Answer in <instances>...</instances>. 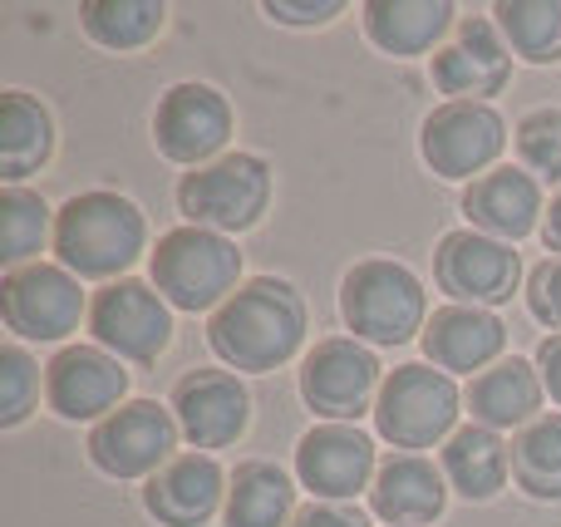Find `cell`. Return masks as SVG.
I'll return each instance as SVG.
<instances>
[{
  "label": "cell",
  "mask_w": 561,
  "mask_h": 527,
  "mask_svg": "<svg viewBox=\"0 0 561 527\" xmlns=\"http://www.w3.org/2000/svg\"><path fill=\"white\" fill-rule=\"evenodd\" d=\"M503 118L488 104H454L434 108L424 124V158L438 177H473L503 153Z\"/></svg>",
  "instance_id": "obj_11"
},
{
  "label": "cell",
  "mask_w": 561,
  "mask_h": 527,
  "mask_svg": "<svg viewBox=\"0 0 561 527\" xmlns=\"http://www.w3.org/2000/svg\"><path fill=\"white\" fill-rule=\"evenodd\" d=\"M517 153H523V163L533 173L561 183V114L557 108H537V114H527L517 124Z\"/></svg>",
  "instance_id": "obj_31"
},
{
  "label": "cell",
  "mask_w": 561,
  "mask_h": 527,
  "mask_svg": "<svg viewBox=\"0 0 561 527\" xmlns=\"http://www.w3.org/2000/svg\"><path fill=\"white\" fill-rule=\"evenodd\" d=\"M0 385H5V400H0V424H20L35 400V365L20 345L0 351Z\"/></svg>",
  "instance_id": "obj_32"
},
{
  "label": "cell",
  "mask_w": 561,
  "mask_h": 527,
  "mask_svg": "<svg viewBox=\"0 0 561 527\" xmlns=\"http://www.w3.org/2000/svg\"><path fill=\"white\" fill-rule=\"evenodd\" d=\"M503 39L533 65L561 59V0H503L497 5Z\"/></svg>",
  "instance_id": "obj_27"
},
{
  "label": "cell",
  "mask_w": 561,
  "mask_h": 527,
  "mask_svg": "<svg viewBox=\"0 0 561 527\" xmlns=\"http://www.w3.org/2000/svg\"><path fill=\"white\" fill-rule=\"evenodd\" d=\"M454 25V5L444 0H375L365 5V35L389 55H419Z\"/></svg>",
  "instance_id": "obj_23"
},
{
  "label": "cell",
  "mask_w": 561,
  "mask_h": 527,
  "mask_svg": "<svg viewBox=\"0 0 561 527\" xmlns=\"http://www.w3.org/2000/svg\"><path fill=\"white\" fill-rule=\"evenodd\" d=\"M379 385V360L355 341H320L300 370V394L316 414L330 420H355L365 414L369 394Z\"/></svg>",
  "instance_id": "obj_14"
},
{
  "label": "cell",
  "mask_w": 561,
  "mask_h": 527,
  "mask_svg": "<svg viewBox=\"0 0 561 527\" xmlns=\"http://www.w3.org/2000/svg\"><path fill=\"white\" fill-rule=\"evenodd\" d=\"M242 276V252L222 232L207 227H178L153 252V282L183 311H207L217 301H232V286Z\"/></svg>",
  "instance_id": "obj_3"
},
{
  "label": "cell",
  "mask_w": 561,
  "mask_h": 527,
  "mask_svg": "<svg viewBox=\"0 0 561 527\" xmlns=\"http://www.w3.org/2000/svg\"><path fill=\"white\" fill-rule=\"evenodd\" d=\"M55 252L79 276H118L144 252V213L118 193H79L55 217Z\"/></svg>",
  "instance_id": "obj_2"
},
{
  "label": "cell",
  "mask_w": 561,
  "mask_h": 527,
  "mask_svg": "<svg viewBox=\"0 0 561 527\" xmlns=\"http://www.w3.org/2000/svg\"><path fill=\"white\" fill-rule=\"evenodd\" d=\"M434 272H438V286L458 301H473V306H497L517 291V252L507 242L488 232H448L438 242V256H434Z\"/></svg>",
  "instance_id": "obj_10"
},
{
  "label": "cell",
  "mask_w": 561,
  "mask_h": 527,
  "mask_svg": "<svg viewBox=\"0 0 561 527\" xmlns=\"http://www.w3.org/2000/svg\"><path fill=\"white\" fill-rule=\"evenodd\" d=\"M468 404H473V420L483 429H513V424H527L542 404V380L527 360H503L493 370H483L468 390Z\"/></svg>",
  "instance_id": "obj_22"
},
{
  "label": "cell",
  "mask_w": 561,
  "mask_h": 527,
  "mask_svg": "<svg viewBox=\"0 0 561 527\" xmlns=\"http://www.w3.org/2000/svg\"><path fill=\"white\" fill-rule=\"evenodd\" d=\"M296 473L310 493H320L330 503H345L375 473V444L359 429H350V424H320V429H310L300 439Z\"/></svg>",
  "instance_id": "obj_16"
},
{
  "label": "cell",
  "mask_w": 561,
  "mask_h": 527,
  "mask_svg": "<svg viewBox=\"0 0 561 527\" xmlns=\"http://www.w3.org/2000/svg\"><path fill=\"white\" fill-rule=\"evenodd\" d=\"M266 197H272V173L252 153L217 158V163L187 173L178 187L183 217L207 232H247L266 213Z\"/></svg>",
  "instance_id": "obj_5"
},
{
  "label": "cell",
  "mask_w": 561,
  "mask_h": 527,
  "mask_svg": "<svg viewBox=\"0 0 561 527\" xmlns=\"http://www.w3.org/2000/svg\"><path fill=\"white\" fill-rule=\"evenodd\" d=\"M227 134H232V104L213 84H178L158 104L153 138L173 163H207L222 153Z\"/></svg>",
  "instance_id": "obj_12"
},
{
  "label": "cell",
  "mask_w": 561,
  "mask_h": 527,
  "mask_svg": "<svg viewBox=\"0 0 561 527\" xmlns=\"http://www.w3.org/2000/svg\"><path fill=\"white\" fill-rule=\"evenodd\" d=\"M148 513L168 527H197L217 513L222 503V469L207 454H178L153 473L144 493Z\"/></svg>",
  "instance_id": "obj_18"
},
{
  "label": "cell",
  "mask_w": 561,
  "mask_h": 527,
  "mask_svg": "<svg viewBox=\"0 0 561 527\" xmlns=\"http://www.w3.org/2000/svg\"><path fill=\"white\" fill-rule=\"evenodd\" d=\"M290 527H369L355 508H340V503H310V508L296 513Z\"/></svg>",
  "instance_id": "obj_34"
},
{
  "label": "cell",
  "mask_w": 561,
  "mask_h": 527,
  "mask_svg": "<svg viewBox=\"0 0 561 527\" xmlns=\"http://www.w3.org/2000/svg\"><path fill=\"white\" fill-rule=\"evenodd\" d=\"M55 148V124H49L45 104H35L30 94H5L0 104V173L15 177L35 173Z\"/></svg>",
  "instance_id": "obj_25"
},
{
  "label": "cell",
  "mask_w": 561,
  "mask_h": 527,
  "mask_svg": "<svg viewBox=\"0 0 561 527\" xmlns=\"http://www.w3.org/2000/svg\"><path fill=\"white\" fill-rule=\"evenodd\" d=\"M537 360H542V380H547V390H552V400L561 404V335H552V341H542Z\"/></svg>",
  "instance_id": "obj_36"
},
{
  "label": "cell",
  "mask_w": 561,
  "mask_h": 527,
  "mask_svg": "<svg viewBox=\"0 0 561 527\" xmlns=\"http://www.w3.org/2000/svg\"><path fill=\"white\" fill-rule=\"evenodd\" d=\"M49 232V207L39 203V193L25 187H5L0 193V256L5 262H25L45 247Z\"/></svg>",
  "instance_id": "obj_30"
},
{
  "label": "cell",
  "mask_w": 561,
  "mask_h": 527,
  "mask_svg": "<svg viewBox=\"0 0 561 527\" xmlns=\"http://www.w3.org/2000/svg\"><path fill=\"white\" fill-rule=\"evenodd\" d=\"M444 473L454 479V489L463 499L483 503L493 499L507 483V444L497 439V429H483V424H468L448 439L444 449Z\"/></svg>",
  "instance_id": "obj_24"
},
{
  "label": "cell",
  "mask_w": 561,
  "mask_h": 527,
  "mask_svg": "<svg viewBox=\"0 0 561 527\" xmlns=\"http://www.w3.org/2000/svg\"><path fill=\"white\" fill-rule=\"evenodd\" d=\"M527 306H533L537 321L561 325V262H542L533 272V286H527Z\"/></svg>",
  "instance_id": "obj_33"
},
{
  "label": "cell",
  "mask_w": 561,
  "mask_h": 527,
  "mask_svg": "<svg viewBox=\"0 0 561 527\" xmlns=\"http://www.w3.org/2000/svg\"><path fill=\"white\" fill-rule=\"evenodd\" d=\"M89 39H99L104 49H134L163 30V5L153 0H94L79 10Z\"/></svg>",
  "instance_id": "obj_29"
},
{
  "label": "cell",
  "mask_w": 561,
  "mask_h": 527,
  "mask_svg": "<svg viewBox=\"0 0 561 527\" xmlns=\"http://www.w3.org/2000/svg\"><path fill=\"white\" fill-rule=\"evenodd\" d=\"M178 444V424L168 410H158L153 400H134L118 404L108 420H99V429L89 434V459L114 479H138L153 473L158 463L173 454Z\"/></svg>",
  "instance_id": "obj_9"
},
{
  "label": "cell",
  "mask_w": 561,
  "mask_h": 527,
  "mask_svg": "<svg viewBox=\"0 0 561 527\" xmlns=\"http://www.w3.org/2000/svg\"><path fill=\"white\" fill-rule=\"evenodd\" d=\"M542 237H547V247H552V252H561V197L552 203V213H547V227H542Z\"/></svg>",
  "instance_id": "obj_37"
},
{
  "label": "cell",
  "mask_w": 561,
  "mask_h": 527,
  "mask_svg": "<svg viewBox=\"0 0 561 527\" xmlns=\"http://www.w3.org/2000/svg\"><path fill=\"white\" fill-rule=\"evenodd\" d=\"M89 325L94 341L118 360H158L173 341V316L144 282H114L108 291H99L89 306Z\"/></svg>",
  "instance_id": "obj_7"
},
{
  "label": "cell",
  "mask_w": 561,
  "mask_h": 527,
  "mask_svg": "<svg viewBox=\"0 0 561 527\" xmlns=\"http://www.w3.org/2000/svg\"><path fill=\"white\" fill-rule=\"evenodd\" d=\"M463 213L473 227H483V232H493L497 242L503 237H527L537 227V213H542V193H537V183L527 173H517V168H497V173L478 177L473 187L463 193Z\"/></svg>",
  "instance_id": "obj_21"
},
{
  "label": "cell",
  "mask_w": 561,
  "mask_h": 527,
  "mask_svg": "<svg viewBox=\"0 0 561 527\" xmlns=\"http://www.w3.org/2000/svg\"><path fill=\"white\" fill-rule=\"evenodd\" d=\"M350 331L375 345H404L424 325V286L399 262H359L340 286Z\"/></svg>",
  "instance_id": "obj_4"
},
{
  "label": "cell",
  "mask_w": 561,
  "mask_h": 527,
  "mask_svg": "<svg viewBox=\"0 0 561 527\" xmlns=\"http://www.w3.org/2000/svg\"><path fill=\"white\" fill-rule=\"evenodd\" d=\"M513 473L533 499H561V414L533 420L517 434Z\"/></svg>",
  "instance_id": "obj_28"
},
{
  "label": "cell",
  "mask_w": 561,
  "mask_h": 527,
  "mask_svg": "<svg viewBox=\"0 0 561 527\" xmlns=\"http://www.w3.org/2000/svg\"><path fill=\"white\" fill-rule=\"evenodd\" d=\"M458 420V385L428 365H399L375 400V424L394 449H428Z\"/></svg>",
  "instance_id": "obj_6"
},
{
  "label": "cell",
  "mask_w": 561,
  "mask_h": 527,
  "mask_svg": "<svg viewBox=\"0 0 561 527\" xmlns=\"http://www.w3.org/2000/svg\"><path fill=\"white\" fill-rule=\"evenodd\" d=\"M276 20H286V25H320V20H330V15H340V5L335 0H320V5H266Z\"/></svg>",
  "instance_id": "obj_35"
},
{
  "label": "cell",
  "mask_w": 561,
  "mask_h": 527,
  "mask_svg": "<svg viewBox=\"0 0 561 527\" xmlns=\"http://www.w3.org/2000/svg\"><path fill=\"white\" fill-rule=\"evenodd\" d=\"M306 335V306L276 276H256L227 306H217L207 341L237 370H276L300 351Z\"/></svg>",
  "instance_id": "obj_1"
},
{
  "label": "cell",
  "mask_w": 561,
  "mask_h": 527,
  "mask_svg": "<svg viewBox=\"0 0 561 527\" xmlns=\"http://www.w3.org/2000/svg\"><path fill=\"white\" fill-rule=\"evenodd\" d=\"M45 390L55 414L65 420H99V414L108 420L128 390V370L118 365V355L99 351V345H69L49 360Z\"/></svg>",
  "instance_id": "obj_13"
},
{
  "label": "cell",
  "mask_w": 561,
  "mask_h": 527,
  "mask_svg": "<svg viewBox=\"0 0 561 527\" xmlns=\"http://www.w3.org/2000/svg\"><path fill=\"white\" fill-rule=\"evenodd\" d=\"M0 306H5L10 331L30 335V341H59L79 325L84 316V291L69 276V266H15L0 286Z\"/></svg>",
  "instance_id": "obj_8"
},
{
  "label": "cell",
  "mask_w": 561,
  "mask_h": 527,
  "mask_svg": "<svg viewBox=\"0 0 561 527\" xmlns=\"http://www.w3.org/2000/svg\"><path fill=\"white\" fill-rule=\"evenodd\" d=\"M513 65H507V45L497 39V30L488 20H463L454 35V45H444L434 55V84L444 94H458L463 104H483L488 94L507 84Z\"/></svg>",
  "instance_id": "obj_17"
},
{
  "label": "cell",
  "mask_w": 561,
  "mask_h": 527,
  "mask_svg": "<svg viewBox=\"0 0 561 527\" xmlns=\"http://www.w3.org/2000/svg\"><path fill=\"white\" fill-rule=\"evenodd\" d=\"M503 341V321L483 306H444L424 331V351L438 370H483L488 360H497Z\"/></svg>",
  "instance_id": "obj_19"
},
{
  "label": "cell",
  "mask_w": 561,
  "mask_h": 527,
  "mask_svg": "<svg viewBox=\"0 0 561 527\" xmlns=\"http://www.w3.org/2000/svg\"><path fill=\"white\" fill-rule=\"evenodd\" d=\"M173 410L197 449H222V444L242 439L247 420H252V394L227 370H193L178 380Z\"/></svg>",
  "instance_id": "obj_15"
},
{
  "label": "cell",
  "mask_w": 561,
  "mask_h": 527,
  "mask_svg": "<svg viewBox=\"0 0 561 527\" xmlns=\"http://www.w3.org/2000/svg\"><path fill=\"white\" fill-rule=\"evenodd\" d=\"M296 489L276 463H242L227 493V527H286Z\"/></svg>",
  "instance_id": "obj_26"
},
{
  "label": "cell",
  "mask_w": 561,
  "mask_h": 527,
  "mask_svg": "<svg viewBox=\"0 0 561 527\" xmlns=\"http://www.w3.org/2000/svg\"><path fill=\"white\" fill-rule=\"evenodd\" d=\"M444 479L428 459L419 454H394V459L379 469L375 489H369V503L385 523L394 527H424L444 513Z\"/></svg>",
  "instance_id": "obj_20"
}]
</instances>
